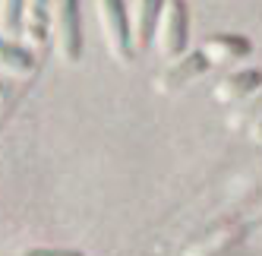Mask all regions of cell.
<instances>
[{"label": "cell", "mask_w": 262, "mask_h": 256, "mask_svg": "<svg viewBox=\"0 0 262 256\" xmlns=\"http://www.w3.org/2000/svg\"><path fill=\"white\" fill-rule=\"evenodd\" d=\"M205 70H209V57H205L202 51L186 54V57H183L177 67H171V70L161 76L158 89H161V92H171V89H177V86H183V82H190L193 76H202Z\"/></svg>", "instance_id": "277c9868"}, {"label": "cell", "mask_w": 262, "mask_h": 256, "mask_svg": "<svg viewBox=\"0 0 262 256\" xmlns=\"http://www.w3.org/2000/svg\"><path fill=\"white\" fill-rule=\"evenodd\" d=\"M202 54L209 57V63H221V60H231V57H247L250 41L240 38V35H215V38L205 41Z\"/></svg>", "instance_id": "8992f818"}, {"label": "cell", "mask_w": 262, "mask_h": 256, "mask_svg": "<svg viewBox=\"0 0 262 256\" xmlns=\"http://www.w3.org/2000/svg\"><path fill=\"white\" fill-rule=\"evenodd\" d=\"M19 23H23V0H7L4 4V29L19 32Z\"/></svg>", "instance_id": "8fae6325"}, {"label": "cell", "mask_w": 262, "mask_h": 256, "mask_svg": "<svg viewBox=\"0 0 262 256\" xmlns=\"http://www.w3.org/2000/svg\"><path fill=\"white\" fill-rule=\"evenodd\" d=\"M190 16H186V4L183 0H171V10H167V23H164V54L167 57H180L183 48H186V38H190Z\"/></svg>", "instance_id": "3957f363"}, {"label": "cell", "mask_w": 262, "mask_h": 256, "mask_svg": "<svg viewBox=\"0 0 262 256\" xmlns=\"http://www.w3.org/2000/svg\"><path fill=\"white\" fill-rule=\"evenodd\" d=\"M19 256H85L79 250H57V247H32V250H23Z\"/></svg>", "instance_id": "7c38bea8"}, {"label": "cell", "mask_w": 262, "mask_h": 256, "mask_svg": "<svg viewBox=\"0 0 262 256\" xmlns=\"http://www.w3.org/2000/svg\"><path fill=\"white\" fill-rule=\"evenodd\" d=\"M259 120H262V92H259L256 98H250V101L231 117V123H237V126H243V123H259Z\"/></svg>", "instance_id": "9c48e42d"}, {"label": "cell", "mask_w": 262, "mask_h": 256, "mask_svg": "<svg viewBox=\"0 0 262 256\" xmlns=\"http://www.w3.org/2000/svg\"><path fill=\"white\" fill-rule=\"evenodd\" d=\"M45 19H48V7L45 0H35V10H32V23H29V38L35 45L45 41Z\"/></svg>", "instance_id": "30bf717a"}, {"label": "cell", "mask_w": 262, "mask_h": 256, "mask_svg": "<svg viewBox=\"0 0 262 256\" xmlns=\"http://www.w3.org/2000/svg\"><path fill=\"white\" fill-rule=\"evenodd\" d=\"M259 86H262V70H240L215 89V98L218 101H240L250 92H256Z\"/></svg>", "instance_id": "5b68a950"}, {"label": "cell", "mask_w": 262, "mask_h": 256, "mask_svg": "<svg viewBox=\"0 0 262 256\" xmlns=\"http://www.w3.org/2000/svg\"><path fill=\"white\" fill-rule=\"evenodd\" d=\"M4 101H7V89H4V82H0V108H4Z\"/></svg>", "instance_id": "4fadbf2b"}, {"label": "cell", "mask_w": 262, "mask_h": 256, "mask_svg": "<svg viewBox=\"0 0 262 256\" xmlns=\"http://www.w3.org/2000/svg\"><path fill=\"white\" fill-rule=\"evenodd\" d=\"M32 70H35L32 51L0 41V73H10V76H26V73H32Z\"/></svg>", "instance_id": "52a82bcc"}, {"label": "cell", "mask_w": 262, "mask_h": 256, "mask_svg": "<svg viewBox=\"0 0 262 256\" xmlns=\"http://www.w3.org/2000/svg\"><path fill=\"white\" fill-rule=\"evenodd\" d=\"M161 4L164 0H142L139 4V23H136V32H139V48H152L155 41V32H158V19H161Z\"/></svg>", "instance_id": "ba28073f"}, {"label": "cell", "mask_w": 262, "mask_h": 256, "mask_svg": "<svg viewBox=\"0 0 262 256\" xmlns=\"http://www.w3.org/2000/svg\"><path fill=\"white\" fill-rule=\"evenodd\" d=\"M98 10H101L104 35H107L111 48H114V54L120 60H133V32H129L123 0H98Z\"/></svg>", "instance_id": "6da1fadb"}, {"label": "cell", "mask_w": 262, "mask_h": 256, "mask_svg": "<svg viewBox=\"0 0 262 256\" xmlns=\"http://www.w3.org/2000/svg\"><path fill=\"white\" fill-rule=\"evenodd\" d=\"M253 130H256V136H259V139H262V120H259V123H256V126H253Z\"/></svg>", "instance_id": "5bb4252c"}, {"label": "cell", "mask_w": 262, "mask_h": 256, "mask_svg": "<svg viewBox=\"0 0 262 256\" xmlns=\"http://www.w3.org/2000/svg\"><path fill=\"white\" fill-rule=\"evenodd\" d=\"M57 41L70 63L82 57V23H79V0H57Z\"/></svg>", "instance_id": "7a4b0ae2"}]
</instances>
